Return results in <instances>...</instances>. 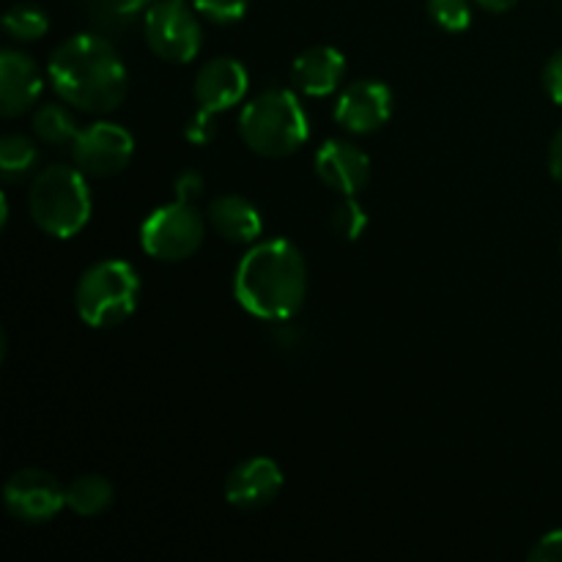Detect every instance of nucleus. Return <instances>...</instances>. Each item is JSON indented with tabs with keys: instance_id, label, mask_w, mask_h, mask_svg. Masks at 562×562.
Returning a JSON list of instances; mask_svg holds the SVG:
<instances>
[{
	"instance_id": "nucleus-1",
	"label": "nucleus",
	"mask_w": 562,
	"mask_h": 562,
	"mask_svg": "<svg viewBox=\"0 0 562 562\" xmlns=\"http://www.w3.org/2000/svg\"><path fill=\"white\" fill-rule=\"evenodd\" d=\"M47 77L60 102L80 113L104 115L121 108L130 75L113 44L97 33H75L53 49Z\"/></svg>"
},
{
	"instance_id": "nucleus-2",
	"label": "nucleus",
	"mask_w": 562,
	"mask_h": 562,
	"mask_svg": "<svg viewBox=\"0 0 562 562\" xmlns=\"http://www.w3.org/2000/svg\"><path fill=\"white\" fill-rule=\"evenodd\" d=\"M234 296L261 322H291L307 296V263L289 239H267L241 256L234 272Z\"/></svg>"
},
{
	"instance_id": "nucleus-3",
	"label": "nucleus",
	"mask_w": 562,
	"mask_h": 562,
	"mask_svg": "<svg viewBox=\"0 0 562 562\" xmlns=\"http://www.w3.org/2000/svg\"><path fill=\"white\" fill-rule=\"evenodd\" d=\"M239 135L258 157L283 159L305 146L311 121L294 91L269 88L245 104L239 113Z\"/></svg>"
},
{
	"instance_id": "nucleus-4",
	"label": "nucleus",
	"mask_w": 562,
	"mask_h": 562,
	"mask_svg": "<svg viewBox=\"0 0 562 562\" xmlns=\"http://www.w3.org/2000/svg\"><path fill=\"white\" fill-rule=\"evenodd\" d=\"M88 176L69 165H49L38 170L27 190V212L38 231L55 239H75L91 220Z\"/></svg>"
},
{
	"instance_id": "nucleus-5",
	"label": "nucleus",
	"mask_w": 562,
	"mask_h": 562,
	"mask_svg": "<svg viewBox=\"0 0 562 562\" xmlns=\"http://www.w3.org/2000/svg\"><path fill=\"white\" fill-rule=\"evenodd\" d=\"M140 302V278L135 267L121 258L97 261L80 274L75 289V311L91 329L124 324Z\"/></svg>"
},
{
	"instance_id": "nucleus-6",
	"label": "nucleus",
	"mask_w": 562,
	"mask_h": 562,
	"mask_svg": "<svg viewBox=\"0 0 562 562\" xmlns=\"http://www.w3.org/2000/svg\"><path fill=\"white\" fill-rule=\"evenodd\" d=\"M206 239V220L192 201L173 198L154 209L140 225V247L154 261L179 263L201 250Z\"/></svg>"
},
{
	"instance_id": "nucleus-7",
	"label": "nucleus",
	"mask_w": 562,
	"mask_h": 562,
	"mask_svg": "<svg viewBox=\"0 0 562 562\" xmlns=\"http://www.w3.org/2000/svg\"><path fill=\"white\" fill-rule=\"evenodd\" d=\"M198 11L184 0H157L143 14L146 44L165 64H190L203 44Z\"/></svg>"
},
{
	"instance_id": "nucleus-8",
	"label": "nucleus",
	"mask_w": 562,
	"mask_h": 562,
	"mask_svg": "<svg viewBox=\"0 0 562 562\" xmlns=\"http://www.w3.org/2000/svg\"><path fill=\"white\" fill-rule=\"evenodd\" d=\"M135 157V137L113 121H93L77 132L71 143V162L88 179H110L126 170Z\"/></svg>"
},
{
	"instance_id": "nucleus-9",
	"label": "nucleus",
	"mask_w": 562,
	"mask_h": 562,
	"mask_svg": "<svg viewBox=\"0 0 562 562\" xmlns=\"http://www.w3.org/2000/svg\"><path fill=\"white\" fill-rule=\"evenodd\" d=\"M3 505L22 525H47L66 508V488L53 472L25 467L5 481Z\"/></svg>"
},
{
	"instance_id": "nucleus-10",
	"label": "nucleus",
	"mask_w": 562,
	"mask_h": 562,
	"mask_svg": "<svg viewBox=\"0 0 562 562\" xmlns=\"http://www.w3.org/2000/svg\"><path fill=\"white\" fill-rule=\"evenodd\" d=\"M247 88H250V75L241 60L228 58V55L206 60L192 82V97L198 102L195 113L206 115V119L228 113L231 108L245 102Z\"/></svg>"
},
{
	"instance_id": "nucleus-11",
	"label": "nucleus",
	"mask_w": 562,
	"mask_h": 562,
	"mask_svg": "<svg viewBox=\"0 0 562 562\" xmlns=\"http://www.w3.org/2000/svg\"><path fill=\"white\" fill-rule=\"evenodd\" d=\"M393 115V91L382 80H355L338 97L335 124L349 135H373Z\"/></svg>"
},
{
	"instance_id": "nucleus-12",
	"label": "nucleus",
	"mask_w": 562,
	"mask_h": 562,
	"mask_svg": "<svg viewBox=\"0 0 562 562\" xmlns=\"http://www.w3.org/2000/svg\"><path fill=\"white\" fill-rule=\"evenodd\" d=\"M283 470L269 456H252L236 464L225 477V503L236 510H261L278 499Z\"/></svg>"
},
{
	"instance_id": "nucleus-13",
	"label": "nucleus",
	"mask_w": 562,
	"mask_h": 562,
	"mask_svg": "<svg viewBox=\"0 0 562 562\" xmlns=\"http://www.w3.org/2000/svg\"><path fill=\"white\" fill-rule=\"evenodd\" d=\"M318 181L340 195H357L371 179V157L351 140H327L313 159Z\"/></svg>"
},
{
	"instance_id": "nucleus-14",
	"label": "nucleus",
	"mask_w": 562,
	"mask_h": 562,
	"mask_svg": "<svg viewBox=\"0 0 562 562\" xmlns=\"http://www.w3.org/2000/svg\"><path fill=\"white\" fill-rule=\"evenodd\" d=\"M44 91V77L36 60L20 49L0 53V113L5 119L27 113L36 108Z\"/></svg>"
},
{
	"instance_id": "nucleus-15",
	"label": "nucleus",
	"mask_w": 562,
	"mask_h": 562,
	"mask_svg": "<svg viewBox=\"0 0 562 562\" xmlns=\"http://www.w3.org/2000/svg\"><path fill=\"white\" fill-rule=\"evenodd\" d=\"M346 75V58L338 47H318L302 49L291 64V82L302 97H329L338 91L340 80Z\"/></svg>"
},
{
	"instance_id": "nucleus-16",
	"label": "nucleus",
	"mask_w": 562,
	"mask_h": 562,
	"mask_svg": "<svg viewBox=\"0 0 562 562\" xmlns=\"http://www.w3.org/2000/svg\"><path fill=\"white\" fill-rule=\"evenodd\" d=\"M209 225L231 245H252L263 234V217L252 201L241 195H220L209 206Z\"/></svg>"
},
{
	"instance_id": "nucleus-17",
	"label": "nucleus",
	"mask_w": 562,
	"mask_h": 562,
	"mask_svg": "<svg viewBox=\"0 0 562 562\" xmlns=\"http://www.w3.org/2000/svg\"><path fill=\"white\" fill-rule=\"evenodd\" d=\"M115 488L102 475H80L66 486V508L82 519L102 516L113 505Z\"/></svg>"
},
{
	"instance_id": "nucleus-18",
	"label": "nucleus",
	"mask_w": 562,
	"mask_h": 562,
	"mask_svg": "<svg viewBox=\"0 0 562 562\" xmlns=\"http://www.w3.org/2000/svg\"><path fill=\"white\" fill-rule=\"evenodd\" d=\"M77 132H80V126H77L75 115H71V110L66 108V104L44 102L42 108H36V113H33V135L42 143H47V146H66V143H75Z\"/></svg>"
},
{
	"instance_id": "nucleus-19",
	"label": "nucleus",
	"mask_w": 562,
	"mask_h": 562,
	"mask_svg": "<svg viewBox=\"0 0 562 562\" xmlns=\"http://www.w3.org/2000/svg\"><path fill=\"white\" fill-rule=\"evenodd\" d=\"M38 148L27 135H5L0 140V176L3 181H20L36 168Z\"/></svg>"
},
{
	"instance_id": "nucleus-20",
	"label": "nucleus",
	"mask_w": 562,
	"mask_h": 562,
	"mask_svg": "<svg viewBox=\"0 0 562 562\" xmlns=\"http://www.w3.org/2000/svg\"><path fill=\"white\" fill-rule=\"evenodd\" d=\"M3 31L14 42H38L49 31V16L33 3H16L3 14Z\"/></svg>"
},
{
	"instance_id": "nucleus-21",
	"label": "nucleus",
	"mask_w": 562,
	"mask_h": 562,
	"mask_svg": "<svg viewBox=\"0 0 562 562\" xmlns=\"http://www.w3.org/2000/svg\"><path fill=\"white\" fill-rule=\"evenodd\" d=\"M329 225L338 234V239L357 241L362 236V231L368 228V214L355 195H344V201L329 214Z\"/></svg>"
},
{
	"instance_id": "nucleus-22",
	"label": "nucleus",
	"mask_w": 562,
	"mask_h": 562,
	"mask_svg": "<svg viewBox=\"0 0 562 562\" xmlns=\"http://www.w3.org/2000/svg\"><path fill=\"white\" fill-rule=\"evenodd\" d=\"M426 9L434 25H439L442 31L450 33L467 31L472 22L470 0H428Z\"/></svg>"
},
{
	"instance_id": "nucleus-23",
	"label": "nucleus",
	"mask_w": 562,
	"mask_h": 562,
	"mask_svg": "<svg viewBox=\"0 0 562 562\" xmlns=\"http://www.w3.org/2000/svg\"><path fill=\"white\" fill-rule=\"evenodd\" d=\"M148 0H97L93 5V16L102 22L104 27H126L146 14Z\"/></svg>"
},
{
	"instance_id": "nucleus-24",
	"label": "nucleus",
	"mask_w": 562,
	"mask_h": 562,
	"mask_svg": "<svg viewBox=\"0 0 562 562\" xmlns=\"http://www.w3.org/2000/svg\"><path fill=\"white\" fill-rule=\"evenodd\" d=\"M192 9L212 25H236L245 20L247 0H192Z\"/></svg>"
},
{
	"instance_id": "nucleus-25",
	"label": "nucleus",
	"mask_w": 562,
	"mask_h": 562,
	"mask_svg": "<svg viewBox=\"0 0 562 562\" xmlns=\"http://www.w3.org/2000/svg\"><path fill=\"white\" fill-rule=\"evenodd\" d=\"M530 562H562V530H552L536 541L527 554Z\"/></svg>"
},
{
	"instance_id": "nucleus-26",
	"label": "nucleus",
	"mask_w": 562,
	"mask_h": 562,
	"mask_svg": "<svg viewBox=\"0 0 562 562\" xmlns=\"http://www.w3.org/2000/svg\"><path fill=\"white\" fill-rule=\"evenodd\" d=\"M206 187L203 176L198 170H181L173 181V198H181V201H198Z\"/></svg>"
},
{
	"instance_id": "nucleus-27",
	"label": "nucleus",
	"mask_w": 562,
	"mask_h": 562,
	"mask_svg": "<svg viewBox=\"0 0 562 562\" xmlns=\"http://www.w3.org/2000/svg\"><path fill=\"white\" fill-rule=\"evenodd\" d=\"M543 88H547L549 99L562 108V49H558L543 66Z\"/></svg>"
},
{
	"instance_id": "nucleus-28",
	"label": "nucleus",
	"mask_w": 562,
	"mask_h": 562,
	"mask_svg": "<svg viewBox=\"0 0 562 562\" xmlns=\"http://www.w3.org/2000/svg\"><path fill=\"white\" fill-rule=\"evenodd\" d=\"M184 137L190 143H195V146H206V143H212L214 140L212 119H206V115H201V113H192L190 121H187V126H184Z\"/></svg>"
},
{
	"instance_id": "nucleus-29",
	"label": "nucleus",
	"mask_w": 562,
	"mask_h": 562,
	"mask_svg": "<svg viewBox=\"0 0 562 562\" xmlns=\"http://www.w3.org/2000/svg\"><path fill=\"white\" fill-rule=\"evenodd\" d=\"M547 162H549V173H552V179L562 184V130L552 137V143H549Z\"/></svg>"
},
{
	"instance_id": "nucleus-30",
	"label": "nucleus",
	"mask_w": 562,
	"mask_h": 562,
	"mask_svg": "<svg viewBox=\"0 0 562 562\" xmlns=\"http://www.w3.org/2000/svg\"><path fill=\"white\" fill-rule=\"evenodd\" d=\"M475 3L481 5V9L492 11V14H505V11L514 9V5L519 3V0H475Z\"/></svg>"
},
{
	"instance_id": "nucleus-31",
	"label": "nucleus",
	"mask_w": 562,
	"mask_h": 562,
	"mask_svg": "<svg viewBox=\"0 0 562 562\" xmlns=\"http://www.w3.org/2000/svg\"><path fill=\"white\" fill-rule=\"evenodd\" d=\"M0 209H3V212H0V225H3L5 228V223H9V198H0Z\"/></svg>"
},
{
	"instance_id": "nucleus-32",
	"label": "nucleus",
	"mask_w": 562,
	"mask_h": 562,
	"mask_svg": "<svg viewBox=\"0 0 562 562\" xmlns=\"http://www.w3.org/2000/svg\"><path fill=\"white\" fill-rule=\"evenodd\" d=\"M560 252H562V241H560Z\"/></svg>"
}]
</instances>
